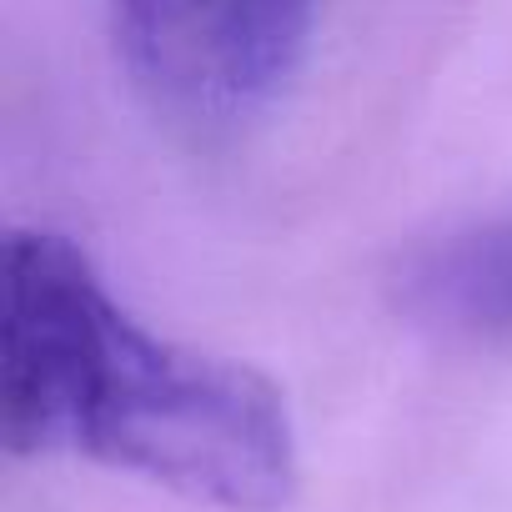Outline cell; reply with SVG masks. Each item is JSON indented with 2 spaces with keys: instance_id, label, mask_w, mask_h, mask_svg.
<instances>
[{
  "instance_id": "cell-1",
  "label": "cell",
  "mask_w": 512,
  "mask_h": 512,
  "mask_svg": "<svg viewBox=\"0 0 512 512\" xmlns=\"http://www.w3.org/2000/svg\"><path fill=\"white\" fill-rule=\"evenodd\" d=\"M0 432L16 457H91L221 512H282L302 462L272 377L136 322L56 231L6 241Z\"/></svg>"
},
{
  "instance_id": "cell-2",
  "label": "cell",
  "mask_w": 512,
  "mask_h": 512,
  "mask_svg": "<svg viewBox=\"0 0 512 512\" xmlns=\"http://www.w3.org/2000/svg\"><path fill=\"white\" fill-rule=\"evenodd\" d=\"M106 16L121 71L161 121L231 136L292 86L322 0H106Z\"/></svg>"
},
{
  "instance_id": "cell-3",
  "label": "cell",
  "mask_w": 512,
  "mask_h": 512,
  "mask_svg": "<svg viewBox=\"0 0 512 512\" xmlns=\"http://www.w3.org/2000/svg\"><path fill=\"white\" fill-rule=\"evenodd\" d=\"M397 297L447 337L512 342V216L417 246L397 272Z\"/></svg>"
}]
</instances>
